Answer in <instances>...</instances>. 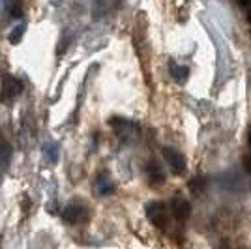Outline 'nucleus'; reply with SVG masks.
<instances>
[{
    "label": "nucleus",
    "mask_w": 251,
    "mask_h": 249,
    "mask_svg": "<svg viewBox=\"0 0 251 249\" xmlns=\"http://www.w3.org/2000/svg\"><path fill=\"white\" fill-rule=\"evenodd\" d=\"M19 92H21V83L15 81L13 77H8L4 81V98H13V96H17Z\"/></svg>",
    "instance_id": "obj_5"
},
{
    "label": "nucleus",
    "mask_w": 251,
    "mask_h": 249,
    "mask_svg": "<svg viewBox=\"0 0 251 249\" xmlns=\"http://www.w3.org/2000/svg\"><path fill=\"white\" fill-rule=\"evenodd\" d=\"M173 70L176 72V79H184V77H188V70H186V68H176V66H173Z\"/></svg>",
    "instance_id": "obj_7"
},
{
    "label": "nucleus",
    "mask_w": 251,
    "mask_h": 249,
    "mask_svg": "<svg viewBox=\"0 0 251 249\" xmlns=\"http://www.w3.org/2000/svg\"><path fill=\"white\" fill-rule=\"evenodd\" d=\"M163 157H165V161L169 163L171 171L175 174H182L186 171V159H184V156L178 150H175V148H165L163 150Z\"/></svg>",
    "instance_id": "obj_2"
},
{
    "label": "nucleus",
    "mask_w": 251,
    "mask_h": 249,
    "mask_svg": "<svg viewBox=\"0 0 251 249\" xmlns=\"http://www.w3.org/2000/svg\"><path fill=\"white\" fill-rule=\"evenodd\" d=\"M248 21H250V23H251V10H250V11H248Z\"/></svg>",
    "instance_id": "obj_9"
},
{
    "label": "nucleus",
    "mask_w": 251,
    "mask_h": 249,
    "mask_svg": "<svg viewBox=\"0 0 251 249\" xmlns=\"http://www.w3.org/2000/svg\"><path fill=\"white\" fill-rule=\"evenodd\" d=\"M250 146H251V131H250Z\"/></svg>",
    "instance_id": "obj_10"
},
{
    "label": "nucleus",
    "mask_w": 251,
    "mask_h": 249,
    "mask_svg": "<svg viewBox=\"0 0 251 249\" xmlns=\"http://www.w3.org/2000/svg\"><path fill=\"white\" fill-rule=\"evenodd\" d=\"M147 214H148V219L157 228H165V225H167L169 221V214H167V206L163 202H152V204H148Z\"/></svg>",
    "instance_id": "obj_1"
},
{
    "label": "nucleus",
    "mask_w": 251,
    "mask_h": 249,
    "mask_svg": "<svg viewBox=\"0 0 251 249\" xmlns=\"http://www.w3.org/2000/svg\"><path fill=\"white\" fill-rule=\"evenodd\" d=\"M173 216L178 221H186L191 216V204H189L186 199H176L175 204H173Z\"/></svg>",
    "instance_id": "obj_3"
},
{
    "label": "nucleus",
    "mask_w": 251,
    "mask_h": 249,
    "mask_svg": "<svg viewBox=\"0 0 251 249\" xmlns=\"http://www.w3.org/2000/svg\"><path fill=\"white\" fill-rule=\"evenodd\" d=\"M148 178H150V184H152V186H159V184H163L165 174L161 173V169H159L156 163H150V165H148Z\"/></svg>",
    "instance_id": "obj_6"
},
{
    "label": "nucleus",
    "mask_w": 251,
    "mask_h": 249,
    "mask_svg": "<svg viewBox=\"0 0 251 249\" xmlns=\"http://www.w3.org/2000/svg\"><path fill=\"white\" fill-rule=\"evenodd\" d=\"M244 169H246L248 173H251V156L244 157Z\"/></svg>",
    "instance_id": "obj_8"
},
{
    "label": "nucleus",
    "mask_w": 251,
    "mask_h": 249,
    "mask_svg": "<svg viewBox=\"0 0 251 249\" xmlns=\"http://www.w3.org/2000/svg\"><path fill=\"white\" fill-rule=\"evenodd\" d=\"M84 218V208L83 206H68L64 212V219L70 223H77Z\"/></svg>",
    "instance_id": "obj_4"
}]
</instances>
